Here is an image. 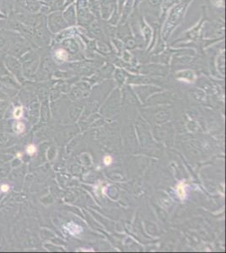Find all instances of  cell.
<instances>
[{"label": "cell", "instance_id": "6da1fadb", "mask_svg": "<svg viewBox=\"0 0 226 253\" xmlns=\"http://www.w3.org/2000/svg\"><path fill=\"white\" fill-rule=\"evenodd\" d=\"M66 229L68 230V231L72 235H77L82 231V228L77 224H74V223H68L66 225Z\"/></svg>", "mask_w": 226, "mask_h": 253}, {"label": "cell", "instance_id": "7a4b0ae2", "mask_svg": "<svg viewBox=\"0 0 226 253\" xmlns=\"http://www.w3.org/2000/svg\"><path fill=\"white\" fill-rule=\"evenodd\" d=\"M176 192H177L178 197H179L181 199H184V198H186V195H187V193H186L185 184L183 183V182H180V183L178 184L177 187H176Z\"/></svg>", "mask_w": 226, "mask_h": 253}, {"label": "cell", "instance_id": "3957f363", "mask_svg": "<svg viewBox=\"0 0 226 253\" xmlns=\"http://www.w3.org/2000/svg\"><path fill=\"white\" fill-rule=\"evenodd\" d=\"M23 115V108L22 107H17L15 108V111H14V116L16 119L21 118V116Z\"/></svg>", "mask_w": 226, "mask_h": 253}, {"label": "cell", "instance_id": "277c9868", "mask_svg": "<svg viewBox=\"0 0 226 253\" xmlns=\"http://www.w3.org/2000/svg\"><path fill=\"white\" fill-rule=\"evenodd\" d=\"M26 152H27V154H30V155H33V154H35V152H36V148H35V146L31 144V145H30L27 147Z\"/></svg>", "mask_w": 226, "mask_h": 253}, {"label": "cell", "instance_id": "5b68a950", "mask_svg": "<svg viewBox=\"0 0 226 253\" xmlns=\"http://www.w3.org/2000/svg\"><path fill=\"white\" fill-rule=\"evenodd\" d=\"M112 162V158L110 156V155H106V156H105V158H104V164L106 165V166H109V165H111Z\"/></svg>", "mask_w": 226, "mask_h": 253}, {"label": "cell", "instance_id": "8992f818", "mask_svg": "<svg viewBox=\"0 0 226 253\" xmlns=\"http://www.w3.org/2000/svg\"><path fill=\"white\" fill-rule=\"evenodd\" d=\"M16 130L19 133L24 132V130H25V125H24L22 122H18L17 125H16Z\"/></svg>", "mask_w": 226, "mask_h": 253}, {"label": "cell", "instance_id": "52a82bcc", "mask_svg": "<svg viewBox=\"0 0 226 253\" xmlns=\"http://www.w3.org/2000/svg\"><path fill=\"white\" fill-rule=\"evenodd\" d=\"M9 189V186H8V185H6V184H3V185L1 186V191H2L3 192H8Z\"/></svg>", "mask_w": 226, "mask_h": 253}]
</instances>
